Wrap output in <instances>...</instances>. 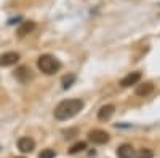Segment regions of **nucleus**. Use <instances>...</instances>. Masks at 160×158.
<instances>
[{
    "label": "nucleus",
    "mask_w": 160,
    "mask_h": 158,
    "mask_svg": "<svg viewBox=\"0 0 160 158\" xmlns=\"http://www.w3.org/2000/svg\"><path fill=\"white\" fill-rule=\"evenodd\" d=\"M83 105H85L83 101L78 99V98H75V99H64L55 107V112L53 113H55L56 120L64 122V120H69V118L75 117L80 110L83 109Z\"/></svg>",
    "instance_id": "1"
},
{
    "label": "nucleus",
    "mask_w": 160,
    "mask_h": 158,
    "mask_svg": "<svg viewBox=\"0 0 160 158\" xmlns=\"http://www.w3.org/2000/svg\"><path fill=\"white\" fill-rule=\"evenodd\" d=\"M37 67L40 72H43L45 75H53L56 74L59 69H61V62L51 55H42L38 56L37 59Z\"/></svg>",
    "instance_id": "2"
},
{
    "label": "nucleus",
    "mask_w": 160,
    "mask_h": 158,
    "mask_svg": "<svg viewBox=\"0 0 160 158\" xmlns=\"http://www.w3.org/2000/svg\"><path fill=\"white\" fill-rule=\"evenodd\" d=\"M88 139L90 142L93 144H98V146H102V144H108L111 136L108 131H104V129H91L90 133H88Z\"/></svg>",
    "instance_id": "3"
},
{
    "label": "nucleus",
    "mask_w": 160,
    "mask_h": 158,
    "mask_svg": "<svg viewBox=\"0 0 160 158\" xmlns=\"http://www.w3.org/2000/svg\"><path fill=\"white\" fill-rule=\"evenodd\" d=\"M19 61V55L16 51H7L3 55H0V65L2 67H10V65H15Z\"/></svg>",
    "instance_id": "4"
},
{
    "label": "nucleus",
    "mask_w": 160,
    "mask_h": 158,
    "mask_svg": "<svg viewBox=\"0 0 160 158\" xmlns=\"http://www.w3.org/2000/svg\"><path fill=\"white\" fill-rule=\"evenodd\" d=\"M114 112H115V107H114L112 104L102 105V107L98 110V120H99V122H108V120H111V117L114 115Z\"/></svg>",
    "instance_id": "5"
},
{
    "label": "nucleus",
    "mask_w": 160,
    "mask_h": 158,
    "mask_svg": "<svg viewBox=\"0 0 160 158\" xmlns=\"http://www.w3.org/2000/svg\"><path fill=\"white\" fill-rule=\"evenodd\" d=\"M141 80V72H130L128 75H125L122 80H120V86L128 88L131 85H136Z\"/></svg>",
    "instance_id": "6"
},
{
    "label": "nucleus",
    "mask_w": 160,
    "mask_h": 158,
    "mask_svg": "<svg viewBox=\"0 0 160 158\" xmlns=\"http://www.w3.org/2000/svg\"><path fill=\"white\" fill-rule=\"evenodd\" d=\"M18 149L22 152V153H31L34 149H35V142L34 139L31 137H21L18 141Z\"/></svg>",
    "instance_id": "7"
},
{
    "label": "nucleus",
    "mask_w": 160,
    "mask_h": 158,
    "mask_svg": "<svg viewBox=\"0 0 160 158\" xmlns=\"http://www.w3.org/2000/svg\"><path fill=\"white\" fill-rule=\"evenodd\" d=\"M135 149H133L131 144H122L117 149V156L118 158H135Z\"/></svg>",
    "instance_id": "8"
},
{
    "label": "nucleus",
    "mask_w": 160,
    "mask_h": 158,
    "mask_svg": "<svg viewBox=\"0 0 160 158\" xmlns=\"http://www.w3.org/2000/svg\"><path fill=\"white\" fill-rule=\"evenodd\" d=\"M16 78L22 83H28L29 80H32L34 75H32V70L29 67H26V65H21V67L16 70Z\"/></svg>",
    "instance_id": "9"
},
{
    "label": "nucleus",
    "mask_w": 160,
    "mask_h": 158,
    "mask_svg": "<svg viewBox=\"0 0 160 158\" xmlns=\"http://www.w3.org/2000/svg\"><path fill=\"white\" fill-rule=\"evenodd\" d=\"M152 91H154V85H152L151 82H144V83H141V85L136 86L135 93H136V96H139V98H146V96H149Z\"/></svg>",
    "instance_id": "10"
},
{
    "label": "nucleus",
    "mask_w": 160,
    "mask_h": 158,
    "mask_svg": "<svg viewBox=\"0 0 160 158\" xmlns=\"http://www.w3.org/2000/svg\"><path fill=\"white\" fill-rule=\"evenodd\" d=\"M34 29H35V22H34V21H24L19 27H18L16 34H18L19 38H22V37H26L28 34H31Z\"/></svg>",
    "instance_id": "11"
},
{
    "label": "nucleus",
    "mask_w": 160,
    "mask_h": 158,
    "mask_svg": "<svg viewBox=\"0 0 160 158\" xmlns=\"http://www.w3.org/2000/svg\"><path fill=\"white\" fill-rule=\"evenodd\" d=\"M135 158H154V152L151 149H148V147H142V149H139L136 152Z\"/></svg>",
    "instance_id": "12"
},
{
    "label": "nucleus",
    "mask_w": 160,
    "mask_h": 158,
    "mask_svg": "<svg viewBox=\"0 0 160 158\" xmlns=\"http://www.w3.org/2000/svg\"><path fill=\"white\" fill-rule=\"evenodd\" d=\"M85 149H87V142H77V144H74V146L69 149V153L71 155H75V153L83 152Z\"/></svg>",
    "instance_id": "13"
},
{
    "label": "nucleus",
    "mask_w": 160,
    "mask_h": 158,
    "mask_svg": "<svg viewBox=\"0 0 160 158\" xmlns=\"http://www.w3.org/2000/svg\"><path fill=\"white\" fill-rule=\"evenodd\" d=\"M55 156H56V152L53 149H45V150L40 152V155H38V158H55Z\"/></svg>",
    "instance_id": "14"
},
{
    "label": "nucleus",
    "mask_w": 160,
    "mask_h": 158,
    "mask_svg": "<svg viewBox=\"0 0 160 158\" xmlns=\"http://www.w3.org/2000/svg\"><path fill=\"white\" fill-rule=\"evenodd\" d=\"M75 80V75H69V77H64L62 78V88H69L71 83Z\"/></svg>",
    "instance_id": "15"
},
{
    "label": "nucleus",
    "mask_w": 160,
    "mask_h": 158,
    "mask_svg": "<svg viewBox=\"0 0 160 158\" xmlns=\"http://www.w3.org/2000/svg\"><path fill=\"white\" fill-rule=\"evenodd\" d=\"M19 158H24V156H19Z\"/></svg>",
    "instance_id": "16"
}]
</instances>
